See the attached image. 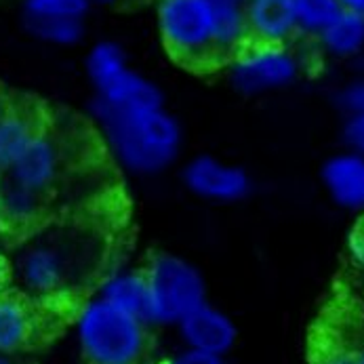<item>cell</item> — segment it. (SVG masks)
<instances>
[{"instance_id":"cell-1","label":"cell","mask_w":364,"mask_h":364,"mask_svg":"<svg viewBox=\"0 0 364 364\" xmlns=\"http://www.w3.org/2000/svg\"><path fill=\"white\" fill-rule=\"evenodd\" d=\"M104 238L82 223H55L32 234L19 249L11 272L17 284L36 299L70 293L104 259Z\"/></svg>"},{"instance_id":"cell-2","label":"cell","mask_w":364,"mask_h":364,"mask_svg":"<svg viewBox=\"0 0 364 364\" xmlns=\"http://www.w3.org/2000/svg\"><path fill=\"white\" fill-rule=\"evenodd\" d=\"M91 120L107 152L131 175H158L181 154L183 129L164 105H109L93 97Z\"/></svg>"},{"instance_id":"cell-3","label":"cell","mask_w":364,"mask_h":364,"mask_svg":"<svg viewBox=\"0 0 364 364\" xmlns=\"http://www.w3.org/2000/svg\"><path fill=\"white\" fill-rule=\"evenodd\" d=\"M74 335L89 364H144L150 352V326L100 295L80 308Z\"/></svg>"},{"instance_id":"cell-4","label":"cell","mask_w":364,"mask_h":364,"mask_svg":"<svg viewBox=\"0 0 364 364\" xmlns=\"http://www.w3.org/2000/svg\"><path fill=\"white\" fill-rule=\"evenodd\" d=\"M215 4L210 0H160L158 30L173 59L188 68L221 65L215 49Z\"/></svg>"},{"instance_id":"cell-5","label":"cell","mask_w":364,"mask_h":364,"mask_svg":"<svg viewBox=\"0 0 364 364\" xmlns=\"http://www.w3.org/2000/svg\"><path fill=\"white\" fill-rule=\"evenodd\" d=\"M150 287V326H177L207 304V282L192 261L158 253L144 267Z\"/></svg>"},{"instance_id":"cell-6","label":"cell","mask_w":364,"mask_h":364,"mask_svg":"<svg viewBox=\"0 0 364 364\" xmlns=\"http://www.w3.org/2000/svg\"><path fill=\"white\" fill-rule=\"evenodd\" d=\"M87 74L95 91L93 97L109 105H164V95L144 74L127 63L120 45L97 43L87 57Z\"/></svg>"},{"instance_id":"cell-7","label":"cell","mask_w":364,"mask_h":364,"mask_svg":"<svg viewBox=\"0 0 364 364\" xmlns=\"http://www.w3.org/2000/svg\"><path fill=\"white\" fill-rule=\"evenodd\" d=\"M232 87L242 95H261L293 85L301 61L287 45H255L238 53L228 65Z\"/></svg>"},{"instance_id":"cell-8","label":"cell","mask_w":364,"mask_h":364,"mask_svg":"<svg viewBox=\"0 0 364 364\" xmlns=\"http://www.w3.org/2000/svg\"><path fill=\"white\" fill-rule=\"evenodd\" d=\"M181 177L194 196L219 205L238 203L247 198L253 188L251 175L242 166L207 154L188 160Z\"/></svg>"},{"instance_id":"cell-9","label":"cell","mask_w":364,"mask_h":364,"mask_svg":"<svg viewBox=\"0 0 364 364\" xmlns=\"http://www.w3.org/2000/svg\"><path fill=\"white\" fill-rule=\"evenodd\" d=\"M175 328L183 348L208 356L225 358L238 341V328L234 320L208 301L188 314Z\"/></svg>"},{"instance_id":"cell-10","label":"cell","mask_w":364,"mask_h":364,"mask_svg":"<svg viewBox=\"0 0 364 364\" xmlns=\"http://www.w3.org/2000/svg\"><path fill=\"white\" fill-rule=\"evenodd\" d=\"M61 171H63V150L59 141L47 131L38 129V133L15 160L6 177L38 194H47L59 181Z\"/></svg>"},{"instance_id":"cell-11","label":"cell","mask_w":364,"mask_h":364,"mask_svg":"<svg viewBox=\"0 0 364 364\" xmlns=\"http://www.w3.org/2000/svg\"><path fill=\"white\" fill-rule=\"evenodd\" d=\"M245 17L255 45H287L299 36L293 0H249Z\"/></svg>"},{"instance_id":"cell-12","label":"cell","mask_w":364,"mask_h":364,"mask_svg":"<svg viewBox=\"0 0 364 364\" xmlns=\"http://www.w3.org/2000/svg\"><path fill=\"white\" fill-rule=\"evenodd\" d=\"M97 295L112 306L141 318L148 326L150 287L144 269H112L100 280Z\"/></svg>"},{"instance_id":"cell-13","label":"cell","mask_w":364,"mask_h":364,"mask_svg":"<svg viewBox=\"0 0 364 364\" xmlns=\"http://www.w3.org/2000/svg\"><path fill=\"white\" fill-rule=\"evenodd\" d=\"M322 179L337 205L364 210V156L354 152L333 156L322 168Z\"/></svg>"},{"instance_id":"cell-14","label":"cell","mask_w":364,"mask_h":364,"mask_svg":"<svg viewBox=\"0 0 364 364\" xmlns=\"http://www.w3.org/2000/svg\"><path fill=\"white\" fill-rule=\"evenodd\" d=\"M34 316L30 306L13 295H0V354H15L30 343Z\"/></svg>"},{"instance_id":"cell-15","label":"cell","mask_w":364,"mask_h":364,"mask_svg":"<svg viewBox=\"0 0 364 364\" xmlns=\"http://www.w3.org/2000/svg\"><path fill=\"white\" fill-rule=\"evenodd\" d=\"M45 194H38L11 177L0 181V219L11 225H30L34 223L45 208Z\"/></svg>"},{"instance_id":"cell-16","label":"cell","mask_w":364,"mask_h":364,"mask_svg":"<svg viewBox=\"0 0 364 364\" xmlns=\"http://www.w3.org/2000/svg\"><path fill=\"white\" fill-rule=\"evenodd\" d=\"M36 133L38 127L28 114L0 107V175L11 171Z\"/></svg>"},{"instance_id":"cell-17","label":"cell","mask_w":364,"mask_h":364,"mask_svg":"<svg viewBox=\"0 0 364 364\" xmlns=\"http://www.w3.org/2000/svg\"><path fill=\"white\" fill-rule=\"evenodd\" d=\"M316 41L333 57H354L364 49V17L343 11Z\"/></svg>"},{"instance_id":"cell-18","label":"cell","mask_w":364,"mask_h":364,"mask_svg":"<svg viewBox=\"0 0 364 364\" xmlns=\"http://www.w3.org/2000/svg\"><path fill=\"white\" fill-rule=\"evenodd\" d=\"M297 15V32L318 38L341 13L339 0H293Z\"/></svg>"},{"instance_id":"cell-19","label":"cell","mask_w":364,"mask_h":364,"mask_svg":"<svg viewBox=\"0 0 364 364\" xmlns=\"http://www.w3.org/2000/svg\"><path fill=\"white\" fill-rule=\"evenodd\" d=\"M28 32L55 47H70L82 41L85 36V19L78 17H57V19H38L26 21Z\"/></svg>"},{"instance_id":"cell-20","label":"cell","mask_w":364,"mask_h":364,"mask_svg":"<svg viewBox=\"0 0 364 364\" xmlns=\"http://www.w3.org/2000/svg\"><path fill=\"white\" fill-rule=\"evenodd\" d=\"M87 0H23V19L38 21V19H57V17H78L85 19L89 11Z\"/></svg>"},{"instance_id":"cell-21","label":"cell","mask_w":364,"mask_h":364,"mask_svg":"<svg viewBox=\"0 0 364 364\" xmlns=\"http://www.w3.org/2000/svg\"><path fill=\"white\" fill-rule=\"evenodd\" d=\"M312 364H363L358 348H350L337 339H322L312 352Z\"/></svg>"},{"instance_id":"cell-22","label":"cell","mask_w":364,"mask_h":364,"mask_svg":"<svg viewBox=\"0 0 364 364\" xmlns=\"http://www.w3.org/2000/svg\"><path fill=\"white\" fill-rule=\"evenodd\" d=\"M343 139L354 154L364 156V114H350L343 127Z\"/></svg>"},{"instance_id":"cell-23","label":"cell","mask_w":364,"mask_h":364,"mask_svg":"<svg viewBox=\"0 0 364 364\" xmlns=\"http://www.w3.org/2000/svg\"><path fill=\"white\" fill-rule=\"evenodd\" d=\"M339 104L348 114H364V80L346 87L339 95Z\"/></svg>"},{"instance_id":"cell-24","label":"cell","mask_w":364,"mask_h":364,"mask_svg":"<svg viewBox=\"0 0 364 364\" xmlns=\"http://www.w3.org/2000/svg\"><path fill=\"white\" fill-rule=\"evenodd\" d=\"M166 364H225V360L219 358V356H208V354H203V352H194V350L183 348Z\"/></svg>"},{"instance_id":"cell-25","label":"cell","mask_w":364,"mask_h":364,"mask_svg":"<svg viewBox=\"0 0 364 364\" xmlns=\"http://www.w3.org/2000/svg\"><path fill=\"white\" fill-rule=\"evenodd\" d=\"M350 253H352L354 261L364 265V225L354 230V234L350 238Z\"/></svg>"},{"instance_id":"cell-26","label":"cell","mask_w":364,"mask_h":364,"mask_svg":"<svg viewBox=\"0 0 364 364\" xmlns=\"http://www.w3.org/2000/svg\"><path fill=\"white\" fill-rule=\"evenodd\" d=\"M339 4L343 11H352L364 17V0H339Z\"/></svg>"},{"instance_id":"cell-27","label":"cell","mask_w":364,"mask_h":364,"mask_svg":"<svg viewBox=\"0 0 364 364\" xmlns=\"http://www.w3.org/2000/svg\"><path fill=\"white\" fill-rule=\"evenodd\" d=\"M217 6H236V9H245L249 0H210Z\"/></svg>"},{"instance_id":"cell-28","label":"cell","mask_w":364,"mask_h":364,"mask_svg":"<svg viewBox=\"0 0 364 364\" xmlns=\"http://www.w3.org/2000/svg\"><path fill=\"white\" fill-rule=\"evenodd\" d=\"M9 276H11V267H9L6 261L0 257V289H2V284H6Z\"/></svg>"},{"instance_id":"cell-29","label":"cell","mask_w":364,"mask_h":364,"mask_svg":"<svg viewBox=\"0 0 364 364\" xmlns=\"http://www.w3.org/2000/svg\"><path fill=\"white\" fill-rule=\"evenodd\" d=\"M89 4H116L120 0H87Z\"/></svg>"},{"instance_id":"cell-30","label":"cell","mask_w":364,"mask_h":364,"mask_svg":"<svg viewBox=\"0 0 364 364\" xmlns=\"http://www.w3.org/2000/svg\"><path fill=\"white\" fill-rule=\"evenodd\" d=\"M0 364H17L9 354H0Z\"/></svg>"},{"instance_id":"cell-31","label":"cell","mask_w":364,"mask_h":364,"mask_svg":"<svg viewBox=\"0 0 364 364\" xmlns=\"http://www.w3.org/2000/svg\"><path fill=\"white\" fill-rule=\"evenodd\" d=\"M358 356H360V360H363V364H364V346H360V348H358Z\"/></svg>"},{"instance_id":"cell-32","label":"cell","mask_w":364,"mask_h":364,"mask_svg":"<svg viewBox=\"0 0 364 364\" xmlns=\"http://www.w3.org/2000/svg\"><path fill=\"white\" fill-rule=\"evenodd\" d=\"M0 107H2V93H0Z\"/></svg>"},{"instance_id":"cell-33","label":"cell","mask_w":364,"mask_h":364,"mask_svg":"<svg viewBox=\"0 0 364 364\" xmlns=\"http://www.w3.org/2000/svg\"><path fill=\"white\" fill-rule=\"evenodd\" d=\"M363 225H364V223H363Z\"/></svg>"}]
</instances>
